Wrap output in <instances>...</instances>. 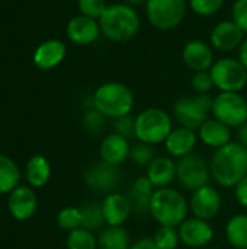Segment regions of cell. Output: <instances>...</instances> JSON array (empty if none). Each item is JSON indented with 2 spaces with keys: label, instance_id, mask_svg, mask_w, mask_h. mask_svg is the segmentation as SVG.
<instances>
[{
  "label": "cell",
  "instance_id": "1",
  "mask_svg": "<svg viewBox=\"0 0 247 249\" xmlns=\"http://www.w3.org/2000/svg\"><path fill=\"white\" fill-rule=\"evenodd\" d=\"M211 178L223 188H234L247 175V149L239 142L217 149L210 160Z\"/></svg>",
  "mask_w": 247,
  "mask_h": 249
},
{
  "label": "cell",
  "instance_id": "2",
  "mask_svg": "<svg viewBox=\"0 0 247 249\" xmlns=\"http://www.w3.org/2000/svg\"><path fill=\"white\" fill-rule=\"evenodd\" d=\"M99 26L103 36L114 42H125L132 39L141 28V18L135 7L122 1L108 4L99 18Z\"/></svg>",
  "mask_w": 247,
  "mask_h": 249
},
{
  "label": "cell",
  "instance_id": "3",
  "mask_svg": "<svg viewBox=\"0 0 247 249\" xmlns=\"http://www.w3.org/2000/svg\"><path fill=\"white\" fill-rule=\"evenodd\" d=\"M188 213L189 201L181 191L172 187L156 188L150 201L148 212L156 223L160 226L178 228L188 217Z\"/></svg>",
  "mask_w": 247,
  "mask_h": 249
},
{
  "label": "cell",
  "instance_id": "4",
  "mask_svg": "<svg viewBox=\"0 0 247 249\" xmlns=\"http://www.w3.org/2000/svg\"><path fill=\"white\" fill-rule=\"evenodd\" d=\"M134 104L132 90L116 80L102 83L92 95V107L111 120L131 114Z\"/></svg>",
  "mask_w": 247,
  "mask_h": 249
},
{
  "label": "cell",
  "instance_id": "5",
  "mask_svg": "<svg viewBox=\"0 0 247 249\" xmlns=\"http://www.w3.org/2000/svg\"><path fill=\"white\" fill-rule=\"evenodd\" d=\"M173 130L172 117L162 108H146L135 117V139L151 146L165 143Z\"/></svg>",
  "mask_w": 247,
  "mask_h": 249
},
{
  "label": "cell",
  "instance_id": "6",
  "mask_svg": "<svg viewBox=\"0 0 247 249\" xmlns=\"http://www.w3.org/2000/svg\"><path fill=\"white\" fill-rule=\"evenodd\" d=\"M213 99L214 98H211L210 93H195L179 98L173 105V115L179 125L198 131L210 118Z\"/></svg>",
  "mask_w": 247,
  "mask_h": 249
},
{
  "label": "cell",
  "instance_id": "7",
  "mask_svg": "<svg viewBox=\"0 0 247 249\" xmlns=\"http://www.w3.org/2000/svg\"><path fill=\"white\" fill-rule=\"evenodd\" d=\"M188 6V0H147L144 4L147 20L157 31L178 28L186 16Z\"/></svg>",
  "mask_w": 247,
  "mask_h": 249
},
{
  "label": "cell",
  "instance_id": "8",
  "mask_svg": "<svg viewBox=\"0 0 247 249\" xmlns=\"http://www.w3.org/2000/svg\"><path fill=\"white\" fill-rule=\"evenodd\" d=\"M214 86L220 92H240L247 85V69L239 58L223 57L210 69Z\"/></svg>",
  "mask_w": 247,
  "mask_h": 249
},
{
  "label": "cell",
  "instance_id": "9",
  "mask_svg": "<svg viewBox=\"0 0 247 249\" xmlns=\"http://www.w3.org/2000/svg\"><path fill=\"white\" fill-rule=\"evenodd\" d=\"M211 114L230 128L247 121V99L240 92H220L213 99Z\"/></svg>",
  "mask_w": 247,
  "mask_h": 249
},
{
  "label": "cell",
  "instance_id": "10",
  "mask_svg": "<svg viewBox=\"0 0 247 249\" xmlns=\"http://www.w3.org/2000/svg\"><path fill=\"white\" fill-rule=\"evenodd\" d=\"M176 179L182 188L195 191L208 185L211 179L210 163L199 155L191 153L176 160Z\"/></svg>",
  "mask_w": 247,
  "mask_h": 249
},
{
  "label": "cell",
  "instance_id": "11",
  "mask_svg": "<svg viewBox=\"0 0 247 249\" xmlns=\"http://www.w3.org/2000/svg\"><path fill=\"white\" fill-rule=\"evenodd\" d=\"M83 181L87 188L99 194H109L118 190L122 181V171L119 166L109 165L103 160L89 166L83 175Z\"/></svg>",
  "mask_w": 247,
  "mask_h": 249
},
{
  "label": "cell",
  "instance_id": "12",
  "mask_svg": "<svg viewBox=\"0 0 247 249\" xmlns=\"http://www.w3.org/2000/svg\"><path fill=\"white\" fill-rule=\"evenodd\" d=\"M223 206V198L220 191L213 185H204L195 191L189 198V212L192 216L202 220H213L217 217Z\"/></svg>",
  "mask_w": 247,
  "mask_h": 249
},
{
  "label": "cell",
  "instance_id": "13",
  "mask_svg": "<svg viewBox=\"0 0 247 249\" xmlns=\"http://www.w3.org/2000/svg\"><path fill=\"white\" fill-rule=\"evenodd\" d=\"M181 242L191 249H199L207 247L214 238V229L210 222L198 219L195 216L186 217L178 226Z\"/></svg>",
  "mask_w": 247,
  "mask_h": 249
},
{
  "label": "cell",
  "instance_id": "14",
  "mask_svg": "<svg viewBox=\"0 0 247 249\" xmlns=\"http://www.w3.org/2000/svg\"><path fill=\"white\" fill-rule=\"evenodd\" d=\"M38 209V198L32 187L19 185L7 194V212L15 220L26 222L33 217Z\"/></svg>",
  "mask_w": 247,
  "mask_h": 249
},
{
  "label": "cell",
  "instance_id": "15",
  "mask_svg": "<svg viewBox=\"0 0 247 249\" xmlns=\"http://www.w3.org/2000/svg\"><path fill=\"white\" fill-rule=\"evenodd\" d=\"M245 38L246 34L242 31V28L233 19H226L218 22L211 29L210 44L213 48L221 53H230L233 50H239Z\"/></svg>",
  "mask_w": 247,
  "mask_h": 249
},
{
  "label": "cell",
  "instance_id": "16",
  "mask_svg": "<svg viewBox=\"0 0 247 249\" xmlns=\"http://www.w3.org/2000/svg\"><path fill=\"white\" fill-rule=\"evenodd\" d=\"M66 35L68 41L76 45H90L102 35V32L99 20L79 13L67 22Z\"/></svg>",
  "mask_w": 247,
  "mask_h": 249
},
{
  "label": "cell",
  "instance_id": "17",
  "mask_svg": "<svg viewBox=\"0 0 247 249\" xmlns=\"http://www.w3.org/2000/svg\"><path fill=\"white\" fill-rule=\"evenodd\" d=\"M100 206L106 226H124L132 213L128 196L119 191L106 194Z\"/></svg>",
  "mask_w": 247,
  "mask_h": 249
},
{
  "label": "cell",
  "instance_id": "18",
  "mask_svg": "<svg viewBox=\"0 0 247 249\" xmlns=\"http://www.w3.org/2000/svg\"><path fill=\"white\" fill-rule=\"evenodd\" d=\"M182 60L194 73L208 71L214 64L213 47L201 39L188 41L182 50Z\"/></svg>",
  "mask_w": 247,
  "mask_h": 249
},
{
  "label": "cell",
  "instance_id": "19",
  "mask_svg": "<svg viewBox=\"0 0 247 249\" xmlns=\"http://www.w3.org/2000/svg\"><path fill=\"white\" fill-rule=\"evenodd\" d=\"M198 133L188 127H173L167 139L165 140V149L167 155L173 159H181L194 153V149L198 143Z\"/></svg>",
  "mask_w": 247,
  "mask_h": 249
},
{
  "label": "cell",
  "instance_id": "20",
  "mask_svg": "<svg viewBox=\"0 0 247 249\" xmlns=\"http://www.w3.org/2000/svg\"><path fill=\"white\" fill-rule=\"evenodd\" d=\"M130 152H131L130 140L119 136L118 133L106 134L102 139L99 147L100 160L115 166H121L124 162H127L130 159Z\"/></svg>",
  "mask_w": 247,
  "mask_h": 249
},
{
  "label": "cell",
  "instance_id": "21",
  "mask_svg": "<svg viewBox=\"0 0 247 249\" xmlns=\"http://www.w3.org/2000/svg\"><path fill=\"white\" fill-rule=\"evenodd\" d=\"M66 54L67 47L61 39H47L35 48L32 60L39 70H51L63 63Z\"/></svg>",
  "mask_w": 247,
  "mask_h": 249
},
{
  "label": "cell",
  "instance_id": "22",
  "mask_svg": "<svg viewBox=\"0 0 247 249\" xmlns=\"http://www.w3.org/2000/svg\"><path fill=\"white\" fill-rule=\"evenodd\" d=\"M198 139L202 144L211 149H220L230 142H233V133L229 125L218 121L217 118H208L199 128H198Z\"/></svg>",
  "mask_w": 247,
  "mask_h": 249
},
{
  "label": "cell",
  "instance_id": "23",
  "mask_svg": "<svg viewBox=\"0 0 247 249\" xmlns=\"http://www.w3.org/2000/svg\"><path fill=\"white\" fill-rule=\"evenodd\" d=\"M146 177L154 188L169 187L176 179V162L170 156H156L146 168Z\"/></svg>",
  "mask_w": 247,
  "mask_h": 249
},
{
  "label": "cell",
  "instance_id": "24",
  "mask_svg": "<svg viewBox=\"0 0 247 249\" xmlns=\"http://www.w3.org/2000/svg\"><path fill=\"white\" fill-rule=\"evenodd\" d=\"M156 191V188L153 187V184L148 181V178L146 175L138 177L134 179V182L130 187L128 191V198L132 207V212L135 214L144 216L148 214L150 212V201L153 197V193Z\"/></svg>",
  "mask_w": 247,
  "mask_h": 249
},
{
  "label": "cell",
  "instance_id": "25",
  "mask_svg": "<svg viewBox=\"0 0 247 249\" xmlns=\"http://www.w3.org/2000/svg\"><path fill=\"white\" fill-rule=\"evenodd\" d=\"M25 177L32 188H42L47 185L51 178V165L48 159L42 155H33L26 162Z\"/></svg>",
  "mask_w": 247,
  "mask_h": 249
},
{
  "label": "cell",
  "instance_id": "26",
  "mask_svg": "<svg viewBox=\"0 0 247 249\" xmlns=\"http://www.w3.org/2000/svg\"><path fill=\"white\" fill-rule=\"evenodd\" d=\"M130 233L124 226H105L98 235V249H130Z\"/></svg>",
  "mask_w": 247,
  "mask_h": 249
},
{
  "label": "cell",
  "instance_id": "27",
  "mask_svg": "<svg viewBox=\"0 0 247 249\" xmlns=\"http://www.w3.org/2000/svg\"><path fill=\"white\" fill-rule=\"evenodd\" d=\"M226 239L234 249L247 248V214L239 213L229 219L226 225Z\"/></svg>",
  "mask_w": 247,
  "mask_h": 249
},
{
  "label": "cell",
  "instance_id": "28",
  "mask_svg": "<svg viewBox=\"0 0 247 249\" xmlns=\"http://www.w3.org/2000/svg\"><path fill=\"white\" fill-rule=\"evenodd\" d=\"M20 171L13 159L0 153V194H10L20 184Z\"/></svg>",
  "mask_w": 247,
  "mask_h": 249
},
{
  "label": "cell",
  "instance_id": "29",
  "mask_svg": "<svg viewBox=\"0 0 247 249\" xmlns=\"http://www.w3.org/2000/svg\"><path fill=\"white\" fill-rule=\"evenodd\" d=\"M66 245L67 249H98V236L86 228H79L67 233Z\"/></svg>",
  "mask_w": 247,
  "mask_h": 249
},
{
  "label": "cell",
  "instance_id": "30",
  "mask_svg": "<svg viewBox=\"0 0 247 249\" xmlns=\"http://www.w3.org/2000/svg\"><path fill=\"white\" fill-rule=\"evenodd\" d=\"M82 216H83V228L95 232V231H102L105 223L103 219V212L100 203H86L84 206L80 207Z\"/></svg>",
  "mask_w": 247,
  "mask_h": 249
},
{
  "label": "cell",
  "instance_id": "31",
  "mask_svg": "<svg viewBox=\"0 0 247 249\" xmlns=\"http://www.w3.org/2000/svg\"><path fill=\"white\" fill-rule=\"evenodd\" d=\"M57 223L63 231H67V232L83 228V216H82L80 207L68 206V207L61 209L57 214Z\"/></svg>",
  "mask_w": 247,
  "mask_h": 249
},
{
  "label": "cell",
  "instance_id": "32",
  "mask_svg": "<svg viewBox=\"0 0 247 249\" xmlns=\"http://www.w3.org/2000/svg\"><path fill=\"white\" fill-rule=\"evenodd\" d=\"M156 158V152H154V146L147 144V143H141L138 142L137 144L131 146V152H130V160L140 168H147L153 159Z\"/></svg>",
  "mask_w": 247,
  "mask_h": 249
},
{
  "label": "cell",
  "instance_id": "33",
  "mask_svg": "<svg viewBox=\"0 0 247 249\" xmlns=\"http://www.w3.org/2000/svg\"><path fill=\"white\" fill-rule=\"evenodd\" d=\"M153 241L160 249H176L178 245L181 244L178 228L159 226V229L156 231V233L153 236Z\"/></svg>",
  "mask_w": 247,
  "mask_h": 249
},
{
  "label": "cell",
  "instance_id": "34",
  "mask_svg": "<svg viewBox=\"0 0 247 249\" xmlns=\"http://www.w3.org/2000/svg\"><path fill=\"white\" fill-rule=\"evenodd\" d=\"M106 117L95 108H89L83 115V127L89 134L99 136L106 127Z\"/></svg>",
  "mask_w": 247,
  "mask_h": 249
},
{
  "label": "cell",
  "instance_id": "35",
  "mask_svg": "<svg viewBox=\"0 0 247 249\" xmlns=\"http://www.w3.org/2000/svg\"><path fill=\"white\" fill-rule=\"evenodd\" d=\"M226 0H188L189 9L198 15V16H213L217 15L223 6H224Z\"/></svg>",
  "mask_w": 247,
  "mask_h": 249
},
{
  "label": "cell",
  "instance_id": "36",
  "mask_svg": "<svg viewBox=\"0 0 247 249\" xmlns=\"http://www.w3.org/2000/svg\"><path fill=\"white\" fill-rule=\"evenodd\" d=\"M77 7H79L80 15L99 20V18L103 15L105 9L108 7V4L105 0H77Z\"/></svg>",
  "mask_w": 247,
  "mask_h": 249
},
{
  "label": "cell",
  "instance_id": "37",
  "mask_svg": "<svg viewBox=\"0 0 247 249\" xmlns=\"http://www.w3.org/2000/svg\"><path fill=\"white\" fill-rule=\"evenodd\" d=\"M114 133H118L119 136L125 139H132L135 137V117L131 114L115 118L114 120Z\"/></svg>",
  "mask_w": 247,
  "mask_h": 249
},
{
  "label": "cell",
  "instance_id": "38",
  "mask_svg": "<svg viewBox=\"0 0 247 249\" xmlns=\"http://www.w3.org/2000/svg\"><path fill=\"white\" fill-rule=\"evenodd\" d=\"M191 86H192L195 93H210L215 88L210 70L194 73L192 80H191Z\"/></svg>",
  "mask_w": 247,
  "mask_h": 249
},
{
  "label": "cell",
  "instance_id": "39",
  "mask_svg": "<svg viewBox=\"0 0 247 249\" xmlns=\"http://www.w3.org/2000/svg\"><path fill=\"white\" fill-rule=\"evenodd\" d=\"M231 19L247 35V0H236L231 9Z\"/></svg>",
  "mask_w": 247,
  "mask_h": 249
},
{
  "label": "cell",
  "instance_id": "40",
  "mask_svg": "<svg viewBox=\"0 0 247 249\" xmlns=\"http://www.w3.org/2000/svg\"><path fill=\"white\" fill-rule=\"evenodd\" d=\"M234 197H236V201L242 207L247 209V175L236 184V187H234Z\"/></svg>",
  "mask_w": 247,
  "mask_h": 249
},
{
  "label": "cell",
  "instance_id": "41",
  "mask_svg": "<svg viewBox=\"0 0 247 249\" xmlns=\"http://www.w3.org/2000/svg\"><path fill=\"white\" fill-rule=\"evenodd\" d=\"M130 249H160V248L156 245V242L153 241V238L146 236V238H141V239H138L137 242L131 244V248Z\"/></svg>",
  "mask_w": 247,
  "mask_h": 249
},
{
  "label": "cell",
  "instance_id": "42",
  "mask_svg": "<svg viewBox=\"0 0 247 249\" xmlns=\"http://www.w3.org/2000/svg\"><path fill=\"white\" fill-rule=\"evenodd\" d=\"M237 142L247 149V121L237 127Z\"/></svg>",
  "mask_w": 247,
  "mask_h": 249
},
{
  "label": "cell",
  "instance_id": "43",
  "mask_svg": "<svg viewBox=\"0 0 247 249\" xmlns=\"http://www.w3.org/2000/svg\"><path fill=\"white\" fill-rule=\"evenodd\" d=\"M239 60L242 61V64L247 69V35L243 39L242 45L239 47Z\"/></svg>",
  "mask_w": 247,
  "mask_h": 249
},
{
  "label": "cell",
  "instance_id": "44",
  "mask_svg": "<svg viewBox=\"0 0 247 249\" xmlns=\"http://www.w3.org/2000/svg\"><path fill=\"white\" fill-rule=\"evenodd\" d=\"M146 1H147V0H122V3L130 4V6H132V7H135V6H141V4H146Z\"/></svg>",
  "mask_w": 247,
  "mask_h": 249
},
{
  "label": "cell",
  "instance_id": "45",
  "mask_svg": "<svg viewBox=\"0 0 247 249\" xmlns=\"http://www.w3.org/2000/svg\"><path fill=\"white\" fill-rule=\"evenodd\" d=\"M246 249H247V248H246Z\"/></svg>",
  "mask_w": 247,
  "mask_h": 249
}]
</instances>
